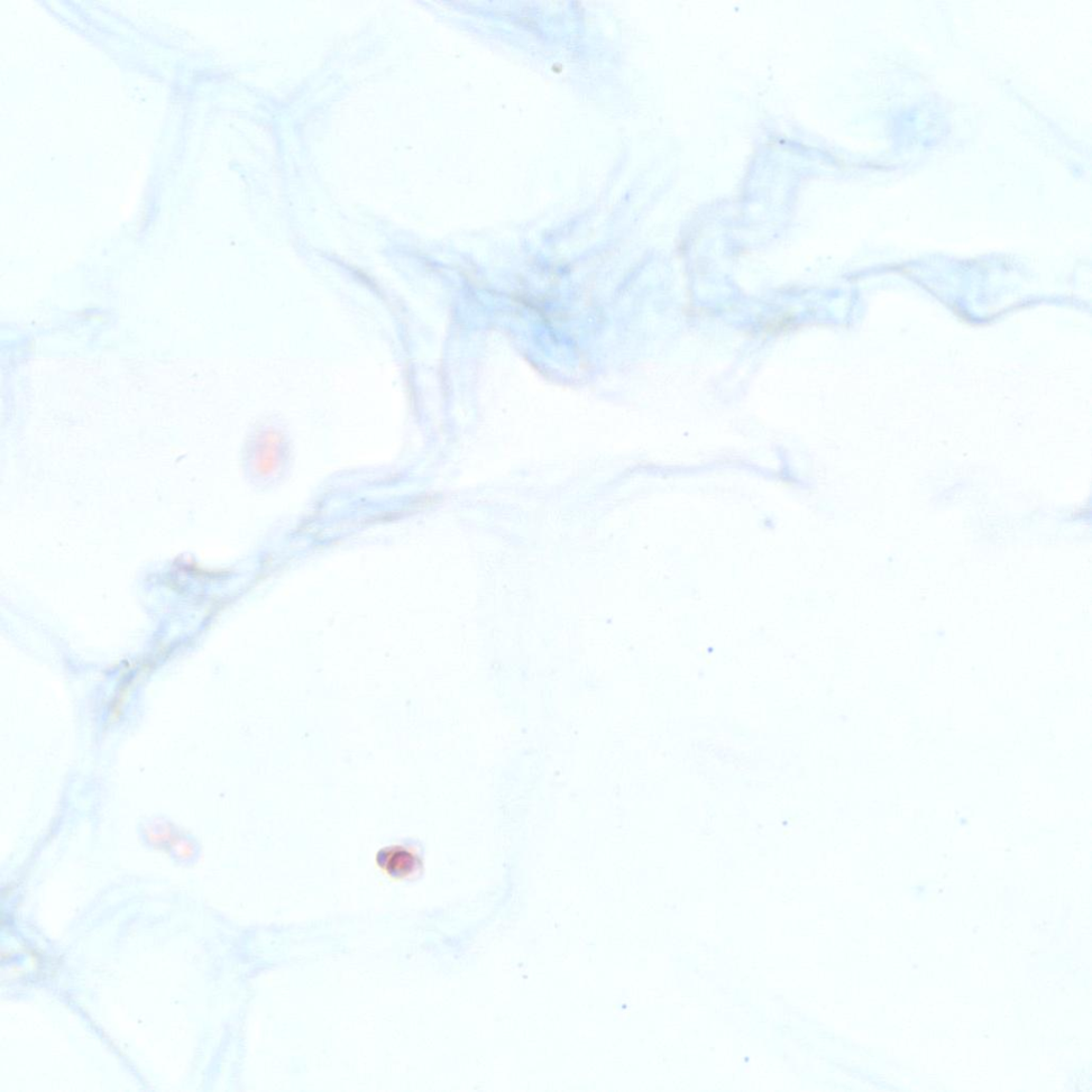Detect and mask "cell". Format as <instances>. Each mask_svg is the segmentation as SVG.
Listing matches in <instances>:
<instances>
[{
    "mask_svg": "<svg viewBox=\"0 0 1092 1092\" xmlns=\"http://www.w3.org/2000/svg\"><path fill=\"white\" fill-rule=\"evenodd\" d=\"M377 865L383 873L396 880L415 875L421 861L415 851L402 846H391L378 852Z\"/></svg>",
    "mask_w": 1092,
    "mask_h": 1092,
    "instance_id": "cell-1",
    "label": "cell"
}]
</instances>
